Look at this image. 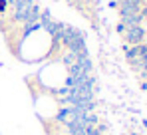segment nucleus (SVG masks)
I'll return each mask as SVG.
<instances>
[{
	"instance_id": "nucleus-1",
	"label": "nucleus",
	"mask_w": 147,
	"mask_h": 135,
	"mask_svg": "<svg viewBox=\"0 0 147 135\" xmlns=\"http://www.w3.org/2000/svg\"><path fill=\"white\" fill-rule=\"evenodd\" d=\"M123 34H125V40L131 46L143 44V40H145V28L143 26H129V28H125Z\"/></svg>"
},
{
	"instance_id": "nucleus-2",
	"label": "nucleus",
	"mask_w": 147,
	"mask_h": 135,
	"mask_svg": "<svg viewBox=\"0 0 147 135\" xmlns=\"http://www.w3.org/2000/svg\"><path fill=\"white\" fill-rule=\"evenodd\" d=\"M6 10V0H0V12Z\"/></svg>"
}]
</instances>
